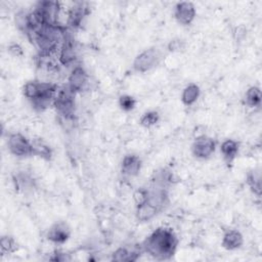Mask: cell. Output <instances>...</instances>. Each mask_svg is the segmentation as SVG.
Listing matches in <instances>:
<instances>
[{
  "label": "cell",
  "mask_w": 262,
  "mask_h": 262,
  "mask_svg": "<svg viewBox=\"0 0 262 262\" xmlns=\"http://www.w3.org/2000/svg\"><path fill=\"white\" fill-rule=\"evenodd\" d=\"M13 181L15 183L16 188L24 189V190L31 188L33 185V179L24 173H18Z\"/></svg>",
  "instance_id": "d4e9b609"
},
{
  "label": "cell",
  "mask_w": 262,
  "mask_h": 262,
  "mask_svg": "<svg viewBox=\"0 0 262 262\" xmlns=\"http://www.w3.org/2000/svg\"><path fill=\"white\" fill-rule=\"evenodd\" d=\"M239 150V144L234 139H225L220 144V154L227 165H230L236 158Z\"/></svg>",
  "instance_id": "2e32d148"
},
{
  "label": "cell",
  "mask_w": 262,
  "mask_h": 262,
  "mask_svg": "<svg viewBox=\"0 0 262 262\" xmlns=\"http://www.w3.org/2000/svg\"><path fill=\"white\" fill-rule=\"evenodd\" d=\"M88 82V74L82 66H76L72 69L69 77L67 86L74 92H80L86 86Z\"/></svg>",
  "instance_id": "9c48e42d"
},
{
  "label": "cell",
  "mask_w": 262,
  "mask_h": 262,
  "mask_svg": "<svg viewBox=\"0 0 262 262\" xmlns=\"http://www.w3.org/2000/svg\"><path fill=\"white\" fill-rule=\"evenodd\" d=\"M159 213L160 211L156 207H154L152 205H150L148 202L144 200L138 202L136 205L135 216H136V219L140 222L149 221L154 217H156Z\"/></svg>",
  "instance_id": "9a60e30c"
},
{
  "label": "cell",
  "mask_w": 262,
  "mask_h": 262,
  "mask_svg": "<svg viewBox=\"0 0 262 262\" xmlns=\"http://www.w3.org/2000/svg\"><path fill=\"white\" fill-rule=\"evenodd\" d=\"M76 47L74 44V40L70 35L64 36V39L61 43V46L57 53V58L61 66H70L76 59Z\"/></svg>",
  "instance_id": "30bf717a"
},
{
  "label": "cell",
  "mask_w": 262,
  "mask_h": 262,
  "mask_svg": "<svg viewBox=\"0 0 262 262\" xmlns=\"http://www.w3.org/2000/svg\"><path fill=\"white\" fill-rule=\"evenodd\" d=\"M119 106L124 112H131L136 106V99L128 94H123L119 97Z\"/></svg>",
  "instance_id": "cb8c5ba5"
},
{
  "label": "cell",
  "mask_w": 262,
  "mask_h": 262,
  "mask_svg": "<svg viewBox=\"0 0 262 262\" xmlns=\"http://www.w3.org/2000/svg\"><path fill=\"white\" fill-rule=\"evenodd\" d=\"M159 121H160V114L157 111H148L141 116L139 123L142 127L150 128L155 126Z\"/></svg>",
  "instance_id": "603a6c76"
},
{
  "label": "cell",
  "mask_w": 262,
  "mask_h": 262,
  "mask_svg": "<svg viewBox=\"0 0 262 262\" xmlns=\"http://www.w3.org/2000/svg\"><path fill=\"white\" fill-rule=\"evenodd\" d=\"M216 149V142L212 137L207 135H199L191 144V154L200 160H207L213 156Z\"/></svg>",
  "instance_id": "8992f818"
},
{
  "label": "cell",
  "mask_w": 262,
  "mask_h": 262,
  "mask_svg": "<svg viewBox=\"0 0 262 262\" xmlns=\"http://www.w3.org/2000/svg\"><path fill=\"white\" fill-rule=\"evenodd\" d=\"M85 15H86V7L84 6V4L81 2L74 4V6L70 8L69 15H68L69 26L73 29L80 27Z\"/></svg>",
  "instance_id": "e0dca14e"
},
{
  "label": "cell",
  "mask_w": 262,
  "mask_h": 262,
  "mask_svg": "<svg viewBox=\"0 0 262 262\" xmlns=\"http://www.w3.org/2000/svg\"><path fill=\"white\" fill-rule=\"evenodd\" d=\"M200 94H201L200 87L194 83H190L186 85L182 90L181 101L185 106H190L199 99Z\"/></svg>",
  "instance_id": "ac0fdd59"
},
{
  "label": "cell",
  "mask_w": 262,
  "mask_h": 262,
  "mask_svg": "<svg viewBox=\"0 0 262 262\" xmlns=\"http://www.w3.org/2000/svg\"><path fill=\"white\" fill-rule=\"evenodd\" d=\"M247 183L254 194L260 196L261 194V175L260 172L254 170L247 175Z\"/></svg>",
  "instance_id": "44dd1931"
},
{
  "label": "cell",
  "mask_w": 262,
  "mask_h": 262,
  "mask_svg": "<svg viewBox=\"0 0 262 262\" xmlns=\"http://www.w3.org/2000/svg\"><path fill=\"white\" fill-rule=\"evenodd\" d=\"M143 252L142 247H120L118 248L112 255V260L114 261H119V262H133L136 261L140 253Z\"/></svg>",
  "instance_id": "4fadbf2b"
},
{
  "label": "cell",
  "mask_w": 262,
  "mask_h": 262,
  "mask_svg": "<svg viewBox=\"0 0 262 262\" xmlns=\"http://www.w3.org/2000/svg\"><path fill=\"white\" fill-rule=\"evenodd\" d=\"M59 3L57 1H39L35 6V11L41 17L45 25H58Z\"/></svg>",
  "instance_id": "52a82bcc"
},
{
  "label": "cell",
  "mask_w": 262,
  "mask_h": 262,
  "mask_svg": "<svg viewBox=\"0 0 262 262\" xmlns=\"http://www.w3.org/2000/svg\"><path fill=\"white\" fill-rule=\"evenodd\" d=\"M177 246V235L168 227L155 229L141 245L143 252L156 260H168L172 258L176 252Z\"/></svg>",
  "instance_id": "6da1fadb"
},
{
  "label": "cell",
  "mask_w": 262,
  "mask_h": 262,
  "mask_svg": "<svg viewBox=\"0 0 262 262\" xmlns=\"http://www.w3.org/2000/svg\"><path fill=\"white\" fill-rule=\"evenodd\" d=\"M58 90L56 84L50 82H41L37 80L28 81L23 87L24 96L31 101L32 106L39 112L45 111L51 104Z\"/></svg>",
  "instance_id": "7a4b0ae2"
},
{
  "label": "cell",
  "mask_w": 262,
  "mask_h": 262,
  "mask_svg": "<svg viewBox=\"0 0 262 262\" xmlns=\"http://www.w3.org/2000/svg\"><path fill=\"white\" fill-rule=\"evenodd\" d=\"M7 50L8 52L13 55V56H16V57H20L24 55V50L23 48L16 44V43H11L8 47H7Z\"/></svg>",
  "instance_id": "484cf974"
},
{
  "label": "cell",
  "mask_w": 262,
  "mask_h": 262,
  "mask_svg": "<svg viewBox=\"0 0 262 262\" xmlns=\"http://www.w3.org/2000/svg\"><path fill=\"white\" fill-rule=\"evenodd\" d=\"M75 94L67 85L58 88L54 100L53 106L64 121L74 120L75 111Z\"/></svg>",
  "instance_id": "3957f363"
},
{
  "label": "cell",
  "mask_w": 262,
  "mask_h": 262,
  "mask_svg": "<svg viewBox=\"0 0 262 262\" xmlns=\"http://www.w3.org/2000/svg\"><path fill=\"white\" fill-rule=\"evenodd\" d=\"M32 145H33V155L40 157L44 160L49 161L52 157V150L50 146L43 141L42 139H34L32 140Z\"/></svg>",
  "instance_id": "d6986e66"
},
{
  "label": "cell",
  "mask_w": 262,
  "mask_h": 262,
  "mask_svg": "<svg viewBox=\"0 0 262 262\" xmlns=\"http://www.w3.org/2000/svg\"><path fill=\"white\" fill-rule=\"evenodd\" d=\"M196 10L192 2L188 1H182L176 3L174 6L173 15L176 21L182 26H188L190 25L193 19L195 18Z\"/></svg>",
  "instance_id": "ba28073f"
},
{
  "label": "cell",
  "mask_w": 262,
  "mask_h": 262,
  "mask_svg": "<svg viewBox=\"0 0 262 262\" xmlns=\"http://www.w3.org/2000/svg\"><path fill=\"white\" fill-rule=\"evenodd\" d=\"M142 167L141 159L134 154L126 155L121 163V173L125 177H135L139 174Z\"/></svg>",
  "instance_id": "7c38bea8"
},
{
  "label": "cell",
  "mask_w": 262,
  "mask_h": 262,
  "mask_svg": "<svg viewBox=\"0 0 262 262\" xmlns=\"http://www.w3.org/2000/svg\"><path fill=\"white\" fill-rule=\"evenodd\" d=\"M245 103L249 107H260L261 90L258 86H251L245 93Z\"/></svg>",
  "instance_id": "ffe728a7"
},
{
  "label": "cell",
  "mask_w": 262,
  "mask_h": 262,
  "mask_svg": "<svg viewBox=\"0 0 262 262\" xmlns=\"http://www.w3.org/2000/svg\"><path fill=\"white\" fill-rule=\"evenodd\" d=\"M17 250V243L12 236L3 235L0 239V252L2 255L12 254Z\"/></svg>",
  "instance_id": "7402d4cb"
},
{
  "label": "cell",
  "mask_w": 262,
  "mask_h": 262,
  "mask_svg": "<svg viewBox=\"0 0 262 262\" xmlns=\"http://www.w3.org/2000/svg\"><path fill=\"white\" fill-rule=\"evenodd\" d=\"M161 54L156 47L144 49L133 60L132 69L136 73H145L154 69L160 61Z\"/></svg>",
  "instance_id": "5b68a950"
},
{
  "label": "cell",
  "mask_w": 262,
  "mask_h": 262,
  "mask_svg": "<svg viewBox=\"0 0 262 262\" xmlns=\"http://www.w3.org/2000/svg\"><path fill=\"white\" fill-rule=\"evenodd\" d=\"M183 48V42L181 40H172L168 44V49L170 51H179Z\"/></svg>",
  "instance_id": "4316f807"
},
{
  "label": "cell",
  "mask_w": 262,
  "mask_h": 262,
  "mask_svg": "<svg viewBox=\"0 0 262 262\" xmlns=\"http://www.w3.org/2000/svg\"><path fill=\"white\" fill-rule=\"evenodd\" d=\"M244 244L243 234L236 229H228L222 236L221 245L225 250L233 251L239 249Z\"/></svg>",
  "instance_id": "5bb4252c"
},
{
  "label": "cell",
  "mask_w": 262,
  "mask_h": 262,
  "mask_svg": "<svg viewBox=\"0 0 262 262\" xmlns=\"http://www.w3.org/2000/svg\"><path fill=\"white\" fill-rule=\"evenodd\" d=\"M71 235V229L64 222H56L52 224L46 234L48 241L53 244L61 245L64 244Z\"/></svg>",
  "instance_id": "8fae6325"
},
{
  "label": "cell",
  "mask_w": 262,
  "mask_h": 262,
  "mask_svg": "<svg viewBox=\"0 0 262 262\" xmlns=\"http://www.w3.org/2000/svg\"><path fill=\"white\" fill-rule=\"evenodd\" d=\"M7 148L9 152L17 158H28L33 155V145L21 133H11L7 137Z\"/></svg>",
  "instance_id": "277c9868"
}]
</instances>
